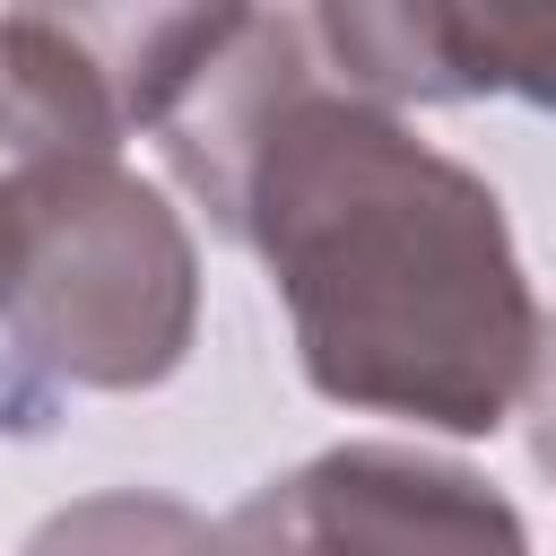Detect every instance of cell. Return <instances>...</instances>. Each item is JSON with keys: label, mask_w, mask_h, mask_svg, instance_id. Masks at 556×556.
<instances>
[{"label": "cell", "mask_w": 556, "mask_h": 556, "mask_svg": "<svg viewBox=\"0 0 556 556\" xmlns=\"http://www.w3.org/2000/svg\"><path fill=\"white\" fill-rule=\"evenodd\" d=\"M165 130L191 191L261 252L321 400L434 434H495L521 408L539 295L504 200L391 96L321 78L287 17H252Z\"/></svg>", "instance_id": "cell-1"}, {"label": "cell", "mask_w": 556, "mask_h": 556, "mask_svg": "<svg viewBox=\"0 0 556 556\" xmlns=\"http://www.w3.org/2000/svg\"><path fill=\"white\" fill-rule=\"evenodd\" d=\"M252 17V0H9L0 78L78 139L122 148L130 130H165Z\"/></svg>", "instance_id": "cell-2"}, {"label": "cell", "mask_w": 556, "mask_h": 556, "mask_svg": "<svg viewBox=\"0 0 556 556\" xmlns=\"http://www.w3.org/2000/svg\"><path fill=\"white\" fill-rule=\"evenodd\" d=\"M313 26L321 52L391 104L513 96L556 113V0H313Z\"/></svg>", "instance_id": "cell-3"}, {"label": "cell", "mask_w": 556, "mask_h": 556, "mask_svg": "<svg viewBox=\"0 0 556 556\" xmlns=\"http://www.w3.org/2000/svg\"><path fill=\"white\" fill-rule=\"evenodd\" d=\"M226 539H278V547H521V513L486 495V478L400 452V443H348L287 478H269Z\"/></svg>", "instance_id": "cell-4"}, {"label": "cell", "mask_w": 556, "mask_h": 556, "mask_svg": "<svg viewBox=\"0 0 556 556\" xmlns=\"http://www.w3.org/2000/svg\"><path fill=\"white\" fill-rule=\"evenodd\" d=\"M521 408L539 417V469L556 478V321H539V356H530V382H521Z\"/></svg>", "instance_id": "cell-5"}]
</instances>
